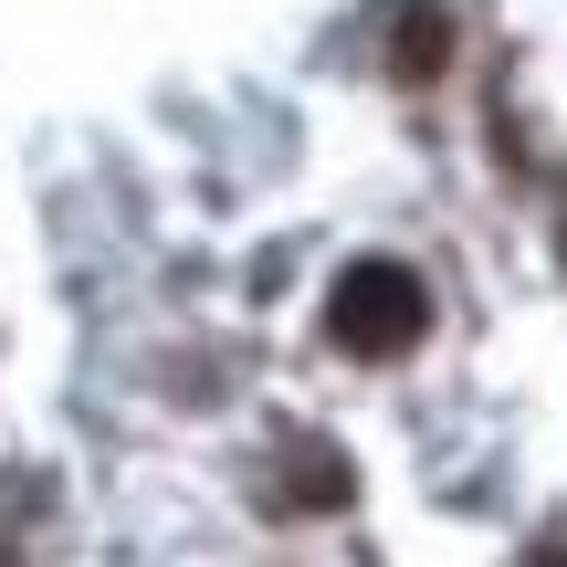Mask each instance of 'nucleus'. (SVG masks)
<instances>
[{
	"mask_svg": "<svg viewBox=\"0 0 567 567\" xmlns=\"http://www.w3.org/2000/svg\"><path fill=\"white\" fill-rule=\"evenodd\" d=\"M431 326V295L410 264H358L337 274V295H326V337L347 347V358H410V337Z\"/></svg>",
	"mask_w": 567,
	"mask_h": 567,
	"instance_id": "nucleus-1",
	"label": "nucleus"
},
{
	"mask_svg": "<svg viewBox=\"0 0 567 567\" xmlns=\"http://www.w3.org/2000/svg\"><path fill=\"white\" fill-rule=\"evenodd\" d=\"M442 53H452V21L431 11V0H410L400 32H389V63H400V74H442Z\"/></svg>",
	"mask_w": 567,
	"mask_h": 567,
	"instance_id": "nucleus-2",
	"label": "nucleus"
}]
</instances>
